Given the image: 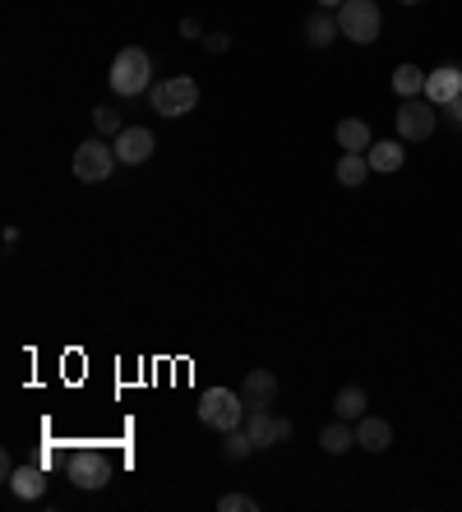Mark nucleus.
<instances>
[{
    "mask_svg": "<svg viewBox=\"0 0 462 512\" xmlns=\"http://www.w3.org/2000/svg\"><path fill=\"white\" fill-rule=\"evenodd\" d=\"M241 397L250 411H259V406H273V397H278V374L273 370H250L241 383Z\"/></svg>",
    "mask_w": 462,
    "mask_h": 512,
    "instance_id": "11",
    "label": "nucleus"
},
{
    "mask_svg": "<svg viewBox=\"0 0 462 512\" xmlns=\"http://www.w3.org/2000/svg\"><path fill=\"white\" fill-rule=\"evenodd\" d=\"M444 111H449V120H453V125H458V130H462V93L453 97V102H449V107H444Z\"/></svg>",
    "mask_w": 462,
    "mask_h": 512,
    "instance_id": "25",
    "label": "nucleus"
},
{
    "mask_svg": "<svg viewBox=\"0 0 462 512\" xmlns=\"http://www.w3.org/2000/svg\"><path fill=\"white\" fill-rule=\"evenodd\" d=\"M329 5H342V0H319V10H329Z\"/></svg>",
    "mask_w": 462,
    "mask_h": 512,
    "instance_id": "26",
    "label": "nucleus"
},
{
    "mask_svg": "<svg viewBox=\"0 0 462 512\" xmlns=\"http://www.w3.org/2000/svg\"><path fill=\"white\" fill-rule=\"evenodd\" d=\"M393 93L426 97V70H421V65H398V70H393Z\"/></svg>",
    "mask_w": 462,
    "mask_h": 512,
    "instance_id": "18",
    "label": "nucleus"
},
{
    "mask_svg": "<svg viewBox=\"0 0 462 512\" xmlns=\"http://www.w3.org/2000/svg\"><path fill=\"white\" fill-rule=\"evenodd\" d=\"M111 93L116 97H139L153 88V60H148V51L139 47H125L121 56L111 60Z\"/></svg>",
    "mask_w": 462,
    "mask_h": 512,
    "instance_id": "1",
    "label": "nucleus"
},
{
    "mask_svg": "<svg viewBox=\"0 0 462 512\" xmlns=\"http://www.w3.org/2000/svg\"><path fill=\"white\" fill-rule=\"evenodd\" d=\"M111 471H116V462L102 448H70V457H65V476L79 489H102L111 480Z\"/></svg>",
    "mask_w": 462,
    "mask_h": 512,
    "instance_id": "6",
    "label": "nucleus"
},
{
    "mask_svg": "<svg viewBox=\"0 0 462 512\" xmlns=\"http://www.w3.org/2000/svg\"><path fill=\"white\" fill-rule=\"evenodd\" d=\"M93 125H98V134H102V139H116V134L125 130V125H121V116H116V111H111V107H98V111H93Z\"/></svg>",
    "mask_w": 462,
    "mask_h": 512,
    "instance_id": "21",
    "label": "nucleus"
},
{
    "mask_svg": "<svg viewBox=\"0 0 462 512\" xmlns=\"http://www.w3.org/2000/svg\"><path fill=\"white\" fill-rule=\"evenodd\" d=\"M356 443H361L365 453H384L393 443V425L389 420H379V416H361L356 420Z\"/></svg>",
    "mask_w": 462,
    "mask_h": 512,
    "instance_id": "12",
    "label": "nucleus"
},
{
    "mask_svg": "<svg viewBox=\"0 0 462 512\" xmlns=\"http://www.w3.org/2000/svg\"><path fill=\"white\" fill-rule=\"evenodd\" d=\"M402 5H416V0H402Z\"/></svg>",
    "mask_w": 462,
    "mask_h": 512,
    "instance_id": "27",
    "label": "nucleus"
},
{
    "mask_svg": "<svg viewBox=\"0 0 462 512\" xmlns=\"http://www.w3.org/2000/svg\"><path fill=\"white\" fill-rule=\"evenodd\" d=\"M250 439H255V448H273V443L292 439V420H282L268 406H259V411H250Z\"/></svg>",
    "mask_w": 462,
    "mask_h": 512,
    "instance_id": "9",
    "label": "nucleus"
},
{
    "mask_svg": "<svg viewBox=\"0 0 462 512\" xmlns=\"http://www.w3.org/2000/svg\"><path fill=\"white\" fill-rule=\"evenodd\" d=\"M458 93H462V70H458V65H439L435 74H426V97L435 102L439 111L449 107Z\"/></svg>",
    "mask_w": 462,
    "mask_h": 512,
    "instance_id": "10",
    "label": "nucleus"
},
{
    "mask_svg": "<svg viewBox=\"0 0 462 512\" xmlns=\"http://www.w3.org/2000/svg\"><path fill=\"white\" fill-rule=\"evenodd\" d=\"M148 102H153V111L167 120L176 116H190L199 102V84L190 79V74H171V79H162V84L148 88Z\"/></svg>",
    "mask_w": 462,
    "mask_h": 512,
    "instance_id": "2",
    "label": "nucleus"
},
{
    "mask_svg": "<svg viewBox=\"0 0 462 512\" xmlns=\"http://www.w3.org/2000/svg\"><path fill=\"white\" fill-rule=\"evenodd\" d=\"M384 28V14H379L375 0H342L338 5V33L352 37L356 47H370Z\"/></svg>",
    "mask_w": 462,
    "mask_h": 512,
    "instance_id": "3",
    "label": "nucleus"
},
{
    "mask_svg": "<svg viewBox=\"0 0 462 512\" xmlns=\"http://www.w3.org/2000/svg\"><path fill=\"white\" fill-rule=\"evenodd\" d=\"M365 176H370V157H365V153H342V162H338V185H347V190H361Z\"/></svg>",
    "mask_w": 462,
    "mask_h": 512,
    "instance_id": "17",
    "label": "nucleus"
},
{
    "mask_svg": "<svg viewBox=\"0 0 462 512\" xmlns=\"http://www.w3.org/2000/svg\"><path fill=\"white\" fill-rule=\"evenodd\" d=\"M250 453H255L250 429H231V434H227V457H250Z\"/></svg>",
    "mask_w": 462,
    "mask_h": 512,
    "instance_id": "22",
    "label": "nucleus"
},
{
    "mask_svg": "<svg viewBox=\"0 0 462 512\" xmlns=\"http://www.w3.org/2000/svg\"><path fill=\"white\" fill-rule=\"evenodd\" d=\"M199 42H204L208 56H222V51L231 47V37H227V33H208V37H199Z\"/></svg>",
    "mask_w": 462,
    "mask_h": 512,
    "instance_id": "24",
    "label": "nucleus"
},
{
    "mask_svg": "<svg viewBox=\"0 0 462 512\" xmlns=\"http://www.w3.org/2000/svg\"><path fill=\"white\" fill-rule=\"evenodd\" d=\"M259 503L250 499V494H222L218 499V512H255Z\"/></svg>",
    "mask_w": 462,
    "mask_h": 512,
    "instance_id": "23",
    "label": "nucleus"
},
{
    "mask_svg": "<svg viewBox=\"0 0 462 512\" xmlns=\"http://www.w3.org/2000/svg\"><path fill=\"white\" fill-rule=\"evenodd\" d=\"M319 443H324V453L342 457L347 448H356V425L352 420H333V425L319 429Z\"/></svg>",
    "mask_w": 462,
    "mask_h": 512,
    "instance_id": "15",
    "label": "nucleus"
},
{
    "mask_svg": "<svg viewBox=\"0 0 462 512\" xmlns=\"http://www.w3.org/2000/svg\"><path fill=\"white\" fill-rule=\"evenodd\" d=\"M116 162H121V157H116V143H107L102 134L74 148V176L84 180V185H107V176L116 171Z\"/></svg>",
    "mask_w": 462,
    "mask_h": 512,
    "instance_id": "5",
    "label": "nucleus"
},
{
    "mask_svg": "<svg viewBox=\"0 0 462 512\" xmlns=\"http://www.w3.org/2000/svg\"><path fill=\"white\" fill-rule=\"evenodd\" d=\"M153 148H158V139H153V130H144V125H125V130L116 134V157H121L125 167H144L148 157H153Z\"/></svg>",
    "mask_w": 462,
    "mask_h": 512,
    "instance_id": "8",
    "label": "nucleus"
},
{
    "mask_svg": "<svg viewBox=\"0 0 462 512\" xmlns=\"http://www.w3.org/2000/svg\"><path fill=\"white\" fill-rule=\"evenodd\" d=\"M333 411H338V420H361L365 416V388H342V393L333 397Z\"/></svg>",
    "mask_w": 462,
    "mask_h": 512,
    "instance_id": "20",
    "label": "nucleus"
},
{
    "mask_svg": "<svg viewBox=\"0 0 462 512\" xmlns=\"http://www.w3.org/2000/svg\"><path fill=\"white\" fill-rule=\"evenodd\" d=\"M10 494L14 499H42V494H47V471H42V466H14Z\"/></svg>",
    "mask_w": 462,
    "mask_h": 512,
    "instance_id": "13",
    "label": "nucleus"
},
{
    "mask_svg": "<svg viewBox=\"0 0 462 512\" xmlns=\"http://www.w3.org/2000/svg\"><path fill=\"white\" fill-rule=\"evenodd\" d=\"M199 420L208 429H218V434H231V429H241L245 420V397L231 393V388H208L199 397Z\"/></svg>",
    "mask_w": 462,
    "mask_h": 512,
    "instance_id": "4",
    "label": "nucleus"
},
{
    "mask_svg": "<svg viewBox=\"0 0 462 512\" xmlns=\"http://www.w3.org/2000/svg\"><path fill=\"white\" fill-rule=\"evenodd\" d=\"M338 143L342 153H370V125L365 120H338Z\"/></svg>",
    "mask_w": 462,
    "mask_h": 512,
    "instance_id": "16",
    "label": "nucleus"
},
{
    "mask_svg": "<svg viewBox=\"0 0 462 512\" xmlns=\"http://www.w3.org/2000/svg\"><path fill=\"white\" fill-rule=\"evenodd\" d=\"M398 139L402 143H421L435 134V120H439V107L430 102V97H402L398 107Z\"/></svg>",
    "mask_w": 462,
    "mask_h": 512,
    "instance_id": "7",
    "label": "nucleus"
},
{
    "mask_svg": "<svg viewBox=\"0 0 462 512\" xmlns=\"http://www.w3.org/2000/svg\"><path fill=\"white\" fill-rule=\"evenodd\" d=\"M370 171H379V176H393V171L407 162V148H398V139H384V143H370Z\"/></svg>",
    "mask_w": 462,
    "mask_h": 512,
    "instance_id": "14",
    "label": "nucleus"
},
{
    "mask_svg": "<svg viewBox=\"0 0 462 512\" xmlns=\"http://www.w3.org/2000/svg\"><path fill=\"white\" fill-rule=\"evenodd\" d=\"M333 37H338V19H329V10H315L305 19V42L310 47H329Z\"/></svg>",
    "mask_w": 462,
    "mask_h": 512,
    "instance_id": "19",
    "label": "nucleus"
}]
</instances>
